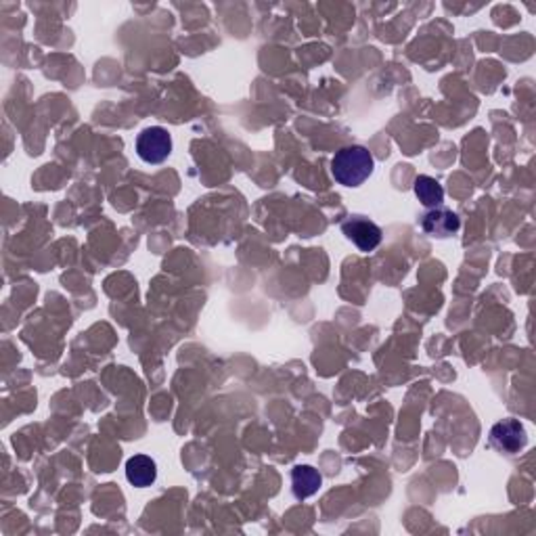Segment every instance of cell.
<instances>
[{
	"label": "cell",
	"mask_w": 536,
	"mask_h": 536,
	"mask_svg": "<svg viewBox=\"0 0 536 536\" xmlns=\"http://www.w3.org/2000/svg\"><path fill=\"white\" fill-rule=\"evenodd\" d=\"M373 156L361 145L342 147L331 159V174L344 187H361L373 174Z\"/></svg>",
	"instance_id": "1"
},
{
	"label": "cell",
	"mask_w": 536,
	"mask_h": 536,
	"mask_svg": "<svg viewBox=\"0 0 536 536\" xmlns=\"http://www.w3.org/2000/svg\"><path fill=\"white\" fill-rule=\"evenodd\" d=\"M137 153L145 164H164L172 153V137L162 126H151L138 134Z\"/></svg>",
	"instance_id": "2"
},
{
	"label": "cell",
	"mask_w": 536,
	"mask_h": 536,
	"mask_svg": "<svg viewBox=\"0 0 536 536\" xmlns=\"http://www.w3.org/2000/svg\"><path fill=\"white\" fill-rule=\"evenodd\" d=\"M526 427L522 425L518 419H503L499 424H495L493 430H490V444H493L496 451L507 452V455L520 452L526 446Z\"/></svg>",
	"instance_id": "3"
},
{
	"label": "cell",
	"mask_w": 536,
	"mask_h": 536,
	"mask_svg": "<svg viewBox=\"0 0 536 536\" xmlns=\"http://www.w3.org/2000/svg\"><path fill=\"white\" fill-rule=\"evenodd\" d=\"M342 233L359 247L361 252H373L381 244V228L365 216H350L342 225Z\"/></svg>",
	"instance_id": "4"
},
{
	"label": "cell",
	"mask_w": 536,
	"mask_h": 536,
	"mask_svg": "<svg viewBox=\"0 0 536 536\" xmlns=\"http://www.w3.org/2000/svg\"><path fill=\"white\" fill-rule=\"evenodd\" d=\"M419 225H421V231L430 235V237L446 239V237H452V235L461 228V219H459L452 210L438 206L421 216Z\"/></svg>",
	"instance_id": "5"
},
{
	"label": "cell",
	"mask_w": 536,
	"mask_h": 536,
	"mask_svg": "<svg viewBox=\"0 0 536 536\" xmlns=\"http://www.w3.org/2000/svg\"><path fill=\"white\" fill-rule=\"evenodd\" d=\"M126 478H129L132 487L147 488L157 480V465L151 457L134 455L126 463Z\"/></svg>",
	"instance_id": "6"
},
{
	"label": "cell",
	"mask_w": 536,
	"mask_h": 536,
	"mask_svg": "<svg viewBox=\"0 0 536 536\" xmlns=\"http://www.w3.org/2000/svg\"><path fill=\"white\" fill-rule=\"evenodd\" d=\"M323 478L315 468L310 465H298L291 471V488L296 499H308V496L317 495L321 488Z\"/></svg>",
	"instance_id": "7"
},
{
	"label": "cell",
	"mask_w": 536,
	"mask_h": 536,
	"mask_svg": "<svg viewBox=\"0 0 536 536\" xmlns=\"http://www.w3.org/2000/svg\"><path fill=\"white\" fill-rule=\"evenodd\" d=\"M415 195L425 208H438L444 201V189L436 178L421 174L415 178Z\"/></svg>",
	"instance_id": "8"
}]
</instances>
